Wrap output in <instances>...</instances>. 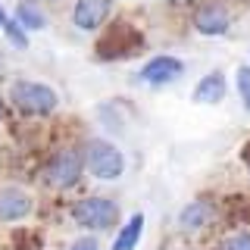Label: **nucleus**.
<instances>
[{"label":"nucleus","mask_w":250,"mask_h":250,"mask_svg":"<svg viewBox=\"0 0 250 250\" xmlns=\"http://www.w3.org/2000/svg\"><path fill=\"white\" fill-rule=\"evenodd\" d=\"M82 160H84V169H88L94 178H100V182H116L125 172L122 150L116 144H109V141H104V138H91L82 150Z\"/></svg>","instance_id":"obj_1"},{"label":"nucleus","mask_w":250,"mask_h":250,"mask_svg":"<svg viewBox=\"0 0 250 250\" xmlns=\"http://www.w3.org/2000/svg\"><path fill=\"white\" fill-rule=\"evenodd\" d=\"M10 100H13V106L19 109V113H25V116H50L53 109L60 106V97H57V91H53L50 84L28 82V78L13 82Z\"/></svg>","instance_id":"obj_2"},{"label":"nucleus","mask_w":250,"mask_h":250,"mask_svg":"<svg viewBox=\"0 0 250 250\" xmlns=\"http://www.w3.org/2000/svg\"><path fill=\"white\" fill-rule=\"evenodd\" d=\"M72 219L88 231H106L119 219V207L109 197H84L72 207Z\"/></svg>","instance_id":"obj_3"},{"label":"nucleus","mask_w":250,"mask_h":250,"mask_svg":"<svg viewBox=\"0 0 250 250\" xmlns=\"http://www.w3.org/2000/svg\"><path fill=\"white\" fill-rule=\"evenodd\" d=\"M141 44H144L141 31H135L131 25H113L106 31V38L97 44V53L104 60H128L131 53L141 50Z\"/></svg>","instance_id":"obj_4"},{"label":"nucleus","mask_w":250,"mask_h":250,"mask_svg":"<svg viewBox=\"0 0 250 250\" xmlns=\"http://www.w3.org/2000/svg\"><path fill=\"white\" fill-rule=\"evenodd\" d=\"M82 172H84L82 153L72 150V147H66V150H60L50 163H47V182L53 188H75L82 182Z\"/></svg>","instance_id":"obj_5"},{"label":"nucleus","mask_w":250,"mask_h":250,"mask_svg":"<svg viewBox=\"0 0 250 250\" xmlns=\"http://www.w3.org/2000/svg\"><path fill=\"white\" fill-rule=\"evenodd\" d=\"M31 209H35V200L28 191L16 185L0 188V222H22L25 216H31Z\"/></svg>","instance_id":"obj_6"},{"label":"nucleus","mask_w":250,"mask_h":250,"mask_svg":"<svg viewBox=\"0 0 250 250\" xmlns=\"http://www.w3.org/2000/svg\"><path fill=\"white\" fill-rule=\"evenodd\" d=\"M113 13V0H78L72 6V22L82 31H97Z\"/></svg>","instance_id":"obj_7"},{"label":"nucleus","mask_w":250,"mask_h":250,"mask_svg":"<svg viewBox=\"0 0 250 250\" xmlns=\"http://www.w3.org/2000/svg\"><path fill=\"white\" fill-rule=\"evenodd\" d=\"M229 25H231V13L225 10L222 3H203V6H197V13H194V28L207 38L225 35Z\"/></svg>","instance_id":"obj_8"},{"label":"nucleus","mask_w":250,"mask_h":250,"mask_svg":"<svg viewBox=\"0 0 250 250\" xmlns=\"http://www.w3.org/2000/svg\"><path fill=\"white\" fill-rule=\"evenodd\" d=\"M182 72H185V62L178 57H153L144 62L138 78L147 84H169V82H178Z\"/></svg>","instance_id":"obj_9"},{"label":"nucleus","mask_w":250,"mask_h":250,"mask_svg":"<svg viewBox=\"0 0 250 250\" xmlns=\"http://www.w3.org/2000/svg\"><path fill=\"white\" fill-rule=\"evenodd\" d=\"M194 104H219V100L225 97V75L222 72H207L197 82V88H194Z\"/></svg>","instance_id":"obj_10"},{"label":"nucleus","mask_w":250,"mask_h":250,"mask_svg":"<svg viewBox=\"0 0 250 250\" xmlns=\"http://www.w3.org/2000/svg\"><path fill=\"white\" fill-rule=\"evenodd\" d=\"M209 219H213V209H209L203 200H194L178 213V229L182 231H197V229H203V225L209 222Z\"/></svg>","instance_id":"obj_11"},{"label":"nucleus","mask_w":250,"mask_h":250,"mask_svg":"<svg viewBox=\"0 0 250 250\" xmlns=\"http://www.w3.org/2000/svg\"><path fill=\"white\" fill-rule=\"evenodd\" d=\"M141 231H144V213H135L119 229V234L113 241V250H135L138 241H141Z\"/></svg>","instance_id":"obj_12"},{"label":"nucleus","mask_w":250,"mask_h":250,"mask_svg":"<svg viewBox=\"0 0 250 250\" xmlns=\"http://www.w3.org/2000/svg\"><path fill=\"white\" fill-rule=\"evenodd\" d=\"M16 22H19L25 31H38L47 25V16L41 13V6L31 3V0H22L19 6H16Z\"/></svg>","instance_id":"obj_13"},{"label":"nucleus","mask_w":250,"mask_h":250,"mask_svg":"<svg viewBox=\"0 0 250 250\" xmlns=\"http://www.w3.org/2000/svg\"><path fill=\"white\" fill-rule=\"evenodd\" d=\"M234 88H238V94H241L244 109L250 113V66H238V72H234Z\"/></svg>","instance_id":"obj_14"},{"label":"nucleus","mask_w":250,"mask_h":250,"mask_svg":"<svg viewBox=\"0 0 250 250\" xmlns=\"http://www.w3.org/2000/svg\"><path fill=\"white\" fill-rule=\"evenodd\" d=\"M3 35H6V41H10L13 47H19V50H25V47H28V35H25V28H22L16 19H6Z\"/></svg>","instance_id":"obj_15"},{"label":"nucleus","mask_w":250,"mask_h":250,"mask_svg":"<svg viewBox=\"0 0 250 250\" xmlns=\"http://www.w3.org/2000/svg\"><path fill=\"white\" fill-rule=\"evenodd\" d=\"M219 250H250V231H234L219 244Z\"/></svg>","instance_id":"obj_16"},{"label":"nucleus","mask_w":250,"mask_h":250,"mask_svg":"<svg viewBox=\"0 0 250 250\" xmlns=\"http://www.w3.org/2000/svg\"><path fill=\"white\" fill-rule=\"evenodd\" d=\"M69 250H100V241L94 238V234H82V238H75Z\"/></svg>","instance_id":"obj_17"},{"label":"nucleus","mask_w":250,"mask_h":250,"mask_svg":"<svg viewBox=\"0 0 250 250\" xmlns=\"http://www.w3.org/2000/svg\"><path fill=\"white\" fill-rule=\"evenodd\" d=\"M6 25V13H3V6H0V28Z\"/></svg>","instance_id":"obj_18"},{"label":"nucleus","mask_w":250,"mask_h":250,"mask_svg":"<svg viewBox=\"0 0 250 250\" xmlns=\"http://www.w3.org/2000/svg\"><path fill=\"white\" fill-rule=\"evenodd\" d=\"M0 119H3V97H0Z\"/></svg>","instance_id":"obj_19"},{"label":"nucleus","mask_w":250,"mask_h":250,"mask_svg":"<svg viewBox=\"0 0 250 250\" xmlns=\"http://www.w3.org/2000/svg\"><path fill=\"white\" fill-rule=\"evenodd\" d=\"M172 3H185V0H172Z\"/></svg>","instance_id":"obj_20"},{"label":"nucleus","mask_w":250,"mask_h":250,"mask_svg":"<svg viewBox=\"0 0 250 250\" xmlns=\"http://www.w3.org/2000/svg\"><path fill=\"white\" fill-rule=\"evenodd\" d=\"M247 163H250V153H247Z\"/></svg>","instance_id":"obj_21"}]
</instances>
